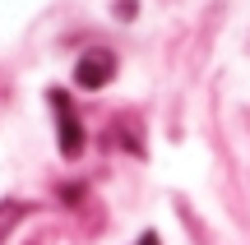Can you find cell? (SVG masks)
<instances>
[{"label":"cell","instance_id":"cell-3","mask_svg":"<svg viewBox=\"0 0 250 245\" xmlns=\"http://www.w3.org/2000/svg\"><path fill=\"white\" fill-rule=\"evenodd\" d=\"M19 218H23V204H14V199H5V204H0V241L9 236V227H14Z\"/></svg>","mask_w":250,"mask_h":245},{"label":"cell","instance_id":"cell-2","mask_svg":"<svg viewBox=\"0 0 250 245\" xmlns=\"http://www.w3.org/2000/svg\"><path fill=\"white\" fill-rule=\"evenodd\" d=\"M111 74H116V56H111V51H88L79 65H74L79 88H107Z\"/></svg>","mask_w":250,"mask_h":245},{"label":"cell","instance_id":"cell-4","mask_svg":"<svg viewBox=\"0 0 250 245\" xmlns=\"http://www.w3.org/2000/svg\"><path fill=\"white\" fill-rule=\"evenodd\" d=\"M139 245H162V241L153 236V231H144V236H139Z\"/></svg>","mask_w":250,"mask_h":245},{"label":"cell","instance_id":"cell-1","mask_svg":"<svg viewBox=\"0 0 250 245\" xmlns=\"http://www.w3.org/2000/svg\"><path fill=\"white\" fill-rule=\"evenodd\" d=\"M51 111H56V130H61V153L65 157H79L83 153V125L74 116V102L65 88H51Z\"/></svg>","mask_w":250,"mask_h":245}]
</instances>
